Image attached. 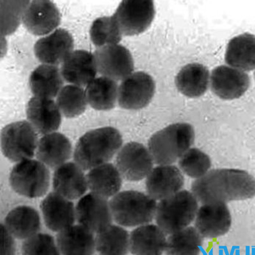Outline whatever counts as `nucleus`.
Masks as SVG:
<instances>
[{
    "mask_svg": "<svg viewBox=\"0 0 255 255\" xmlns=\"http://www.w3.org/2000/svg\"><path fill=\"white\" fill-rule=\"evenodd\" d=\"M191 191L203 204L250 199L255 196V178L243 170L214 169L195 180Z\"/></svg>",
    "mask_w": 255,
    "mask_h": 255,
    "instance_id": "nucleus-1",
    "label": "nucleus"
},
{
    "mask_svg": "<svg viewBox=\"0 0 255 255\" xmlns=\"http://www.w3.org/2000/svg\"><path fill=\"white\" fill-rule=\"evenodd\" d=\"M122 134L111 127L86 132L79 138L74 152V162L84 171L109 163L123 145Z\"/></svg>",
    "mask_w": 255,
    "mask_h": 255,
    "instance_id": "nucleus-2",
    "label": "nucleus"
},
{
    "mask_svg": "<svg viewBox=\"0 0 255 255\" xmlns=\"http://www.w3.org/2000/svg\"><path fill=\"white\" fill-rule=\"evenodd\" d=\"M195 136L194 128L190 124L170 125L151 136L148 149L154 163L159 165H171L190 149Z\"/></svg>",
    "mask_w": 255,
    "mask_h": 255,
    "instance_id": "nucleus-3",
    "label": "nucleus"
},
{
    "mask_svg": "<svg viewBox=\"0 0 255 255\" xmlns=\"http://www.w3.org/2000/svg\"><path fill=\"white\" fill-rule=\"evenodd\" d=\"M113 220L120 226L140 227L153 220L156 215L155 200L140 191H121L110 202Z\"/></svg>",
    "mask_w": 255,
    "mask_h": 255,
    "instance_id": "nucleus-4",
    "label": "nucleus"
},
{
    "mask_svg": "<svg viewBox=\"0 0 255 255\" xmlns=\"http://www.w3.org/2000/svg\"><path fill=\"white\" fill-rule=\"evenodd\" d=\"M199 204L192 193L180 191L176 194L160 200L157 205V225L167 235L182 231L194 221Z\"/></svg>",
    "mask_w": 255,
    "mask_h": 255,
    "instance_id": "nucleus-5",
    "label": "nucleus"
},
{
    "mask_svg": "<svg viewBox=\"0 0 255 255\" xmlns=\"http://www.w3.org/2000/svg\"><path fill=\"white\" fill-rule=\"evenodd\" d=\"M9 183L16 193L24 197L36 199L44 197L51 184L49 168L38 159L20 161L12 168Z\"/></svg>",
    "mask_w": 255,
    "mask_h": 255,
    "instance_id": "nucleus-6",
    "label": "nucleus"
},
{
    "mask_svg": "<svg viewBox=\"0 0 255 255\" xmlns=\"http://www.w3.org/2000/svg\"><path fill=\"white\" fill-rule=\"evenodd\" d=\"M37 133L28 121L6 125L1 133V151L4 157L13 163L33 158L39 140Z\"/></svg>",
    "mask_w": 255,
    "mask_h": 255,
    "instance_id": "nucleus-7",
    "label": "nucleus"
},
{
    "mask_svg": "<svg viewBox=\"0 0 255 255\" xmlns=\"http://www.w3.org/2000/svg\"><path fill=\"white\" fill-rule=\"evenodd\" d=\"M155 13L154 1L151 0H125L113 15L123 35L133 36L149 28Z\"/></svg>",
    "mask_w": 255,
    "mask_h": 255,
    "instance_id": "nucleus-8",
    "label": "nucleus"
},
{
    "mask_svg": "<svg viewBox=\"0 0 255 255\" xmlns=\"http://www.w3.org/2000/svg\"><path fill=\"white\" fill-rule=\"evenodd\" d=\"M116 166L123 179L139 181L153 169L154 161L148 148L142 143L130 142L121 148L116 158Z\"/></svg>",
    "mask_w": 255,
    "mask_h": 255,
    "instance_id": "nucleus-9",
    "label": "nucleus"
},
{
    "mask_svg": "<svg viewBox=\"0 0 255 255\" xmlns=\"http://www.w3.org/2000/svg\"><path fill=\"white\" fill-rule=\"evenodd\" d=\"M155 90V82L149 74L133 72L120 84L118 103L127 110H139L149 104Z\"/></svg>",
    "mask_w": 255,
    "mask_h": 255,
    "instance_id": "nucleus-10",
    "label": "nucleus"
},
{
    "mask_svg": "<svg viewBox=\"0 0 255 255\" xmlns=\"http://www.w3.org/2000/svg\"><path fill=\"white\" fill-rule=\"evenodd\" d=\"M98 72L115 81H123L133 74V59L124 45L113 44L97 48L94 53Z\"/></svg>",
    "mask_w": 255,
    "mask_h": 255,
    "instance_id": "nucleus-11",
    "label": "nucleus"
},
{
    "mask_svg": "<svg viewBox=\"0 0 255 255\" xmlns=\"http://www.w3.org/2000/svg\"><path fill=\"white\" fill-rule=\"evenodd\" d=\"M76 220L79 225L94 233H99L113 221L108 199L90 192L79 199L76 206Z\"/></svg>",
    "mask_w": 255,
    "mask_h": 255,
    "instance_id": "nucleus-12",
    "label": "nucleus"
},
{
    "mask_svg": "<svg viewBox=\"0 0 255 255\" xmlns=\"http://www.w3.org/2000/svg\"><path fill=\"white\" fill-rule=\"evenodd\" d=\"M22 21L27 30L33 35H47L55 31L60 25L61 14L53 2L35 0L27 4Z\"/></svg>",
    "mask_w": 255,
    "mask_h": 255,
    "instance_id": "nucleus-13",
    "label": "nucleus"
},
{
    "mask_svg": "<svg viewBox=\"0 0 255 255\" xmlns=\"http://www.w3.org/2000/svg\"><path fill=\"white\" fill-rule=\"evenodd\" d=\"M212 92L223 100L239 99L250 86V78L247 72L230 66L216 67L211 73Z\"/></svg>",
    "mask_w": 255,
    "mask_h": 255,
    "instance_id": "nucleus-14",
    "label": "nucleus"
},
{
    "mask_svg": "<svg viewBox=\"0 0 255 255\" xmlns=\"http://www.w3.org/2000/svg\"><path fill=\"white\" fill-rule=\"evenodd\" d=\"M71 34L65 29H56L37 40L34 46L36 58L43 64L57 66L63 63L74 51Z\"/></svg>",
    "mask_w": 255,
    "mask_h": 255,
    "instance_id": "nucleus-15",
    "label": "nucleus"
},
{
    "mask_svg": "<svg viewBox=\"0 0 255 255\" xmlns=\"http://www.w3.org/2000/svg\"><path fill=\"white\" fill-rule=\"evenodd\" d=\"M196 229L203 238H219L229 231L232 217L225 203L203 204L197 211L195 218Z\"/></svg>",
    "mask_w": 255,
    "mask_h": 255,
    "instance_id": "nucleus-16",
    "label": "nucleus"
},
{
    "mask_svg": "<svg viewBox=\"0 0 255 255\" xmlns=\"http://www.w3.org/2000/svg\"><path fill=\"white\" fill-rule=\"evenodd\" d=\"M183 173L174 165H159L146 177L147 195L155 200H161L176 194L183 188Z\"/></svg>",
    "mask_w": 255,
    "mask_h": 255,
    "instance_id": "nucleus-17",
    "label": "nucleus"
},
{
    "mask_svg": "<svg viewBox=\"0 0 255 255\" xmlns=\"http://www.w3.org/2000/svg\"><path fill=\"white\" fill-rule=\"evenodd\" d=\"M45 225L54 232H60L74 225L76 207L72 200L55 191L49 193L40 204Z\"/></svg>",
    "mask_w": 255,
    "mask_h": 255,
    "instance_id": "nucleus-18",
    "label": "nucleus"
},
{
    "mask_svg": "<svg viewBox=\"0 0 255 255\" xmlns=\"http://www.w3.org/2000/svg\"><path fill=\"white\" fill-rule=\"evenodd\" d=\"M61 115L53 99L33 97L27 105L28 122L42 135L58 130L61 124Z\"/></svg>",
    "mask_w": 255,
    "mask_h": 255,
    "instance_id": "nucleus-19",
    "label": "nucleus"
},
{
    "mask_svg": "<svg viewBox=\"0 0 255 255\" xmlns=\"http://www.w3.org/2000/svg\"><path fill=\"white\" fill-rule=\"evenodd\" d=\"M52 186L54 191L66 199H80L88 190L87 177L76 162L68 161L54 170Z\"/></svg>",
    "mask_w": 255,
    "mask_h": 255,
    "instance_id": "nucleus-20",
    "label": "nucleus"
},
{
    "mask_svg": "<svg viewBox=\"0 0 255 255\" xmlns=\"http://www.w3.org/2000/svg\"><path fill=\"white\" fill-rule=\"evenodd\" d=\"M64 81L73 85L87 86L97 78L98 70L94 54L85 50H76L70 54L61 68Z\"/></svg>",
    "mask_w": 255,
    "mask_h": 255,
    "instance_id": "nucleus-21",
    "label": "nucleus"
},
{
    "mask_svg": "<svg viewBox=\"0 0 255 255\" xmlns=\"http://www.w3.org/2000/svg\"><path fill=\"white\" fill-rule=\"evenodd\" d=\"M35 154L38 160L55 170L71 158L72 143L67 136L59 132L47 134L38 140Z\"/></svg>",
    "mask_w": 255,
    "mask_h": 255,
    "instance_id": "nucleus-22",
    "label": "nucleus"
},
{
    "mask_svg": "<svg viewBox=\"0 0 255 255\" xmlns=\"http://www.w3.org/2000/svg\"><path fill=\"white\" fill-rule=\"evenodd\" d=\"M56 243L62 255H93L96 250L94 232L79 224L58 232Z\"/></svg>",
    "mask_w": 255,
    "mask_h": 255,
    "instance_id": "nucleus-23",
    "label": "nucleus"
},
{
    "mask_svg": "<svg viewBox=\"0 0 255 255\" xmlns=\"http://www.w3.org/2000/svg\"><path fill=\"white\" fill-rule=\"evenodd\" d=\"M166 244V234L155 225L138 227L129 235V251L133 255H163Z\"/></svg>",
    "mask_w": 255,
    "mask_h": 255,
    "instance_id": "nucleus-24",
    "label": "nucleus"
},
{
    "mask_svg": "<svg viewBox=\"0 0 255 255\" xmlns=\"http://www.w3.org/2000/svg\"><path fill=\"white\" fill-rule=\"evenodd\" d=\"M3 225L13 238L26 240L39 233L41 229L39 213L31 206L16 207L7 214Z\"/></svg>",
    "mask_w": 255,
    "mask_h": 255,
    "instance_id": "nucleus-25",
    "label": "nucleus"
},
{
    "mask_svg": "<svg viewBox=\"0 0 255 255\" xmlns=\"http://www.w3.org/2000/svg\"><path fill=\"white\" fill-rule=\"evenodd\" d=\"M86 177L91 192L105 199L115 197L122 188L123 177L113 163H107L92 168Z\"/></svg>",
    "mask_w": 255,
    "mask_h": 255,
    "instance_id": "nucleus-26",
    "label": "nucleus"
},
{
    "mask_svg": "<svg viewBox=\"0 0 255 255\" xmlns=\"http://www.w3.org/2000/svg\"><path fill=\"white\" fill-rule=\"evenodd\" d=\"M208 68L200 63H191L181 68L175 85L182 94L189 98H199L207 92L210 84Z\"/></svg>",
    "mask_w": 255,
    "mask_h": 255,
    "instance_id": "nucleus-27",
    "label": "nucleus"
},
{
    "mask_svg": "<svg viewBox=\"0 0 255 255\" xmlns=\"http://www.w3.org/2000/svg\"><path fill=\"white\" fill-rule=\"evenodd\" d=\"M29 83L34 97L53 99L63 88L64 79L57 66L42 64L32 72Z\"/></svg>",
    "mask_w": 255,
    "mask_h": 255,
    "instance_id": "nucleus-28",
    "label": "nucleus"
},
{
    "mask_svg": "<svg viewBox=\"0 0 255 255\" xmlns=\"http://www.w3.org/2000/svg\"><path fill=\"white\" fill-rule=\"evenodd\" d=\"M225 62L244 72L255 69V36L243 33L235 36L227 45Z\"/></svg>",
    "mask_w": 255,
    "mask_h": 255,
    "instance_id": "nucleus-29",
    "label": "nucleus"
},
{
    "mask_svg": "<svg viewBox=\"0 0 255 255\" xmlns=\"http://www.w3.org/2000/svg\"><path fill=\"white\" fill-rule=\"evenodd\" d=\"M119 86L115 80L106 77L95 78L86 86L88 103L97 111H109L118 102Z\"/></svg>",
    "mask_w": 255,
    "mask_h": 255,
    "instance_id": "nucleus-30",
    "label": "nucleus"
},
{
    "mask_svg": "<svg viewBox=\"0 0 255 255\" xmlns=\"http://www.w3.org/2000/svg\"><path fill=\"white\" fill-rule=\"evenodd\" d=\"M96 250L101 255H127L129 251L128 232L112 224L95 237Z\"/></svg>",
    "mask_w": 255,
    "mask_h": 255,
    "instance_id": "nucleus-31",
    "label": "nucleus"
},
{
    "mask_svg": "<svg viewBox=\"0 0 255 255\" xmlns=\"http://www.w3.org/2000/svg\"><path fill=\"white\" fill-rule=\"evenodd\" d=\"M204 238L196 228L188 227L171 234L167 239L166 255H200Z\"/></svg>",
    "mask_w": 255,
    "mask_h": 255,
    "instance_id": "nucleus-32",
    "label": "nucleus"
},
{
    "mask_svg": "<svg viewBox=\"0 0 255 255\" xmlns=\"http://www.w3.org/2000/svg\"><path fill=\"white\" fill-rule=\"evenodd\" d=\"M56 104L65 117L74 118L84 113L88 103L83 87L68 84L59 93Z\"/></svg>",
    "mask_w": 255,
    "mask_h": 255,
    "instance_id": "nucleus-33",
    "label": "nucleus"
},
{
    "mask_svg": "<svg viewBox=\"0 0 255 255\" xmlns=\"http://www.w3.org/2000/svg\"><path fill=\"white\" fill-rule=\"evenodd\" d=\"M90 34L91 40L97 48L119 44L123 36L114 15L95 19L91 26Z\"/></svg>",
    "mask_w": 255,
    "mask_h": 255,
    "instance_id": "nucleus-34",
    "label": "nucleus"
},
{
    "mask_svg": "<svg viewBox=\"0 0 255 255\" xmlns=\"http://www.w3.org/2000/svg\"><path fill=\"white\" fill-rule=\"evenodd\" d=\"M181 172L193 179H200L211 167L210 157L197 148H190L179 159Z\"/></svg>",
    "mask_w": 255,
    "mask_h": 255,
    "instance_id": "nucleus-35",
    "label": "nucleus"
},
{
    "mask_svg": "<svg viewBox=\"0 0 255 255\" xmlns=\"http://www.w3.org/2000/svg\"><path fill=\"white\" fill-rule=\"evenodd\" d=\"M22 255H61L55 239L50 234L38 233L24 240Z\"/></svg>",
    "mask_w": 255,
    "mask_h": 255,
    "instance_id": "nucleus-36",
    "label": "nucleus"
},
{
    "mask_svg": "<svg viewBox=\"0 0 255 255\" xmlns=\"http://www.w3.org/2000/svg\"><path fill=\"white\" fill-rule=\"evenodd\" d=\"M2 250L1 255H15V244L14 238L4 227L3 224L1 225Z\"/></svg>",
    "mask_w": 255,
    "mask_h": 255,
    "instance_id": "nucleus-37",
    "label": "nucleus"
},
{
    "mask_svg": "<svg viewBox=\"0 0 255 255\" xmlns=\"http://www.w3.org/2000/svg\"></svg>",
    "mask_w": 255,
    "mask_h": 255,
    "instance_id": "nucleus-38",
    "label": "nucleus"
}]
</instances>
